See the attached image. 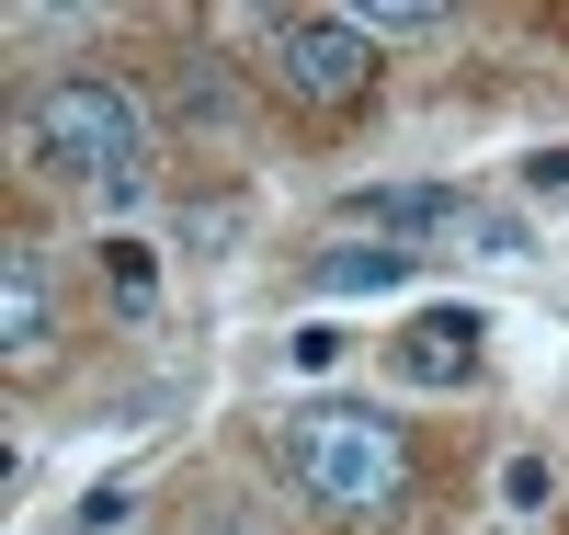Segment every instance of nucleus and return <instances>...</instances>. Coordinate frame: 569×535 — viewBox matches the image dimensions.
Wrapping results in <instances>:
<instances>
[{
  "label": "nucleus",
  "mask_w": 569,
  "mask_h": 535,
  "mask_svg": "<svg viewBox=\"0 0 569 535\" xmlns=\"http://www.w3.org/2000/svg\"><path fill=\"white\" fill-rule=\"evenodd\" d=\"M284 467H297V491H308V502L365 513V502H388V491H399V433L376 422V410L319 399V410L284 422Z\"/></svg>",
  "instance_id": "nucleus-3"
},
{
  "label": "nucleus",
  "mask_w": 569,
  "mask_h": 535,
  "mask_svg": "<svg viewBox=\"0 0 569 535\" xmlns=\"http://www.w3.org/2000/svg\"><path fill=\"white\" fill-rule=\"evenodd\" d=\"M479 343H490L479 308H421V319L399 330V376H410V387H467V376H479Z\"/></svg>",
  "instance_id": "nucleus-5"
},
{
  "label": "nucleus",
  "mask_w": 569,
  "mask_h": 535,
  "mask_svg": "<svg viewBox=\"0 0 569 535\" xmlns=\"http://www.w3.org/2000/svg\"><path fill=\"white\" fill-rule=\"evenodd\" d=\"M34 160L58 182H80V194H103V206H137L149 194V126H137V103L103 69H69L34 103Z\"/></svg>",
  "instance_id": "nucleus-1"
},
{
  "label": "nucleus",
  "mask_w": 569,
  "mask_h": 535,
  "mask_svg": "<svg viewBox=\"0 0 569 535\" xmlns=\"http://www.w3.org/2000/svg\"><path fill=\"white\" fill-rule=\"evenodd\" d=\"M399 274H410V251H376V239H365V251H353V239H342V251H319V285H330V297H388Z\"/></svg>",
  "instance_id": "nucleus-7"
},
{
  "label": "nucleus",
  "mask_w": 569,
  "mask_h": 535,
  "mask_svg": "<svg viewBox=\"0 0 569 535\" xmlns=\"http://www.w3.org/2000/svg\"><path fill=\"white\" fill-rule=\"evenodd\" d=\"M0 343H12V365H46V262L34 251H0Z\"/></svg>",
  "instance_id": "nucleus-6"
},
{
  "label": "nucleus",
  "mask_w": 569,
  "mask_h": 535,
  "mask_svg": "<svg viewBox=\"0 0 569 535\" xmlns=\"http://www.w3.org/2000/svg\"><path fill=\"white\" fill-rule=\"evenodd\" d=\"M525 182H536V194H569V149H536V160H525Z\"/></svg>",
  "instance_id": "nucleus-12"
},
{
  "label": "nucleus",
  "mask_w": 569,
  "mask_h": 535,
  "mask_svg": "<svg viewBox=\"0 0 569 535\" xmlns=\"http://www.w3.org/2000/svg\"><path fill=\"white\" fill-rule=\"evenodd\" d=\"M365 80H376V34L353 12H284L273 23V91L284 103H365Z\"/></svg>",
  "instance_id": "nucleus-4"
},
{
  "label": "nucleus",
  "mask_w": 569,
  "mask_h": 535,
  "mask_svg": "<svg viewBox=\"0 0 569 535\" xmlns=\"http://www.w3.org/2000/svg\"><path fill=\"white\" fill-rule=\"evenodd\" d=\"M501 502H512V513H536V502H547V467H536V456H512V467H501Z\"/></svg>",
  "instance_id": "nucleus-11"
},
{
  "label": "nucleus",
  "mask_w": 569,
  "mask_h": 535,
  "mask_svg": "<svg viewBox=\"0 0 569 535\" xmlns=\"http://www.w3.org/2000/svg\"><path fill=\"white\" fill-rule=\"evenodd\" d=\"M353 228H388V251H490V262H525L536 239H525V217L512 206H479V194H445V182H376V194H353L342 206Z\"/></svg>",
  "instance_id": "nucleus-2"
},
{
  "label": "nucleus",
  "mask_w": 569,
  "mask_h": 535,
  "mask_svg": "<svg viewBox=\"0 0 569 535\" xmlns=\"http://www.w3.org/2000/svg\"><path fill=\"white\" fill-rule=\"evenodd\" d=\"M365 34H445V12H433V0H388V12H353Z\"/></svg>",
  "instance_id": "nucleus-9"
},
{
  "label": "nucleus",
  "mask_w": 569,
  "mask_h": 535,
  "mask_svg": "<svg viewBox=\"0 0 569 535\" xmlns=\"http://www.w3.org/2000/svg\"><path fill=\"white\" fill-rule=\"evenodd\" d=\"M103 274H114V297H126V308H149V285H160V274H149V251H137V239H114V251H103Z\"/></svg>",
  "instance_id": "nucleus-8"
},
{
  "label": "nucleus",
  "mask_w": 569,
  "mask_h": 535,
  "mask_svg": "<svg viewBox=\"0 0 569 535\" xmlns=\"http://www.w3.org/2000/svg\"><path fill=\"white\" fill-rule=\"evenodd\" d=\"M137 513V491H80V535H114Z\"/></svg>",
  "instance_id": "nucleus-10"
}]
</instances>
